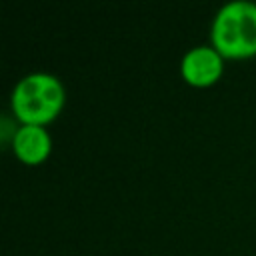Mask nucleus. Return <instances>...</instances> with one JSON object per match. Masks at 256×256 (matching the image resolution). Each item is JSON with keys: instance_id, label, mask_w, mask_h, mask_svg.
I'll list each match as a JSON object with an SVG mask.
<instances>
[{"instance_id": "7ed1b4c3", "label": "nucleus", "mask_w": 256, "mask_h": 256, "mask_svg": "<svg viewBox=\"0 0 256 256\" xmlns=\"http://www.w3.org/2000/svg\"><path fill=\"white\" fill-rule=\"evenodd\" d=\"M224 72V56L212 44H198L190 48L180 60L182 78L198 88L212 86Z\"/></svg>"}, {"instance_id": "f257e3e1", "label": "nucleus", "mask_w": 256, "mask_h": 256, "mask_svg": "<svg viewBox=\"0 0 256 256\" xmlns=\"http://www.w3.org/2000/svg\"><path fill=\"white\" fill-rule=\"evenodd\" d=\"M64 102V84L50 72H30L22 76L10 94V108L20 124L46 126L62 112Z\"/></svg>"}, {"instance_id": "f03ea898", "label": "nucleus", "mask_w": 256, "mask_h": 256, "mask_svg": "<svg viewBox=\"0 0 256 256\" xmlns=\"http://www.w3.org/2000/svg\"><path fill=\"white\" fill-rule=\"evenodd\" d=\"M212 46L224 58H250L256 54V2L230 0L210 26Z\"/></svg>"}, {"instance_id": "20e7f679", "label": "nucleus", "mask_w": 256, "mask_h": 256, "mask_svg": "<svg viewBox=\"0 0 256 256\" xmlns=\"http://www.w3.org/2000/svg\"><path fill=\"white\" fill-rule=\"evenodd\" d=\"M10 144L16 158L30 166L42 164L52 152V136L48 128L40 124H20L14 128Z\"/></svg>"}]
</instances>
